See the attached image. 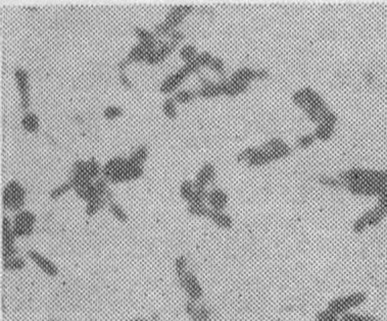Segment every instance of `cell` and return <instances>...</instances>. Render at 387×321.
Segmentation results:
<instances>
[{
	"instance_id": "22",
	"label": "cell",
	"mask_w": 387,
	"mask_h": 321,
	"mask_svg": "<svg viewBox=\"0 0 387 321\" xmlns=\"http://www.w3.org/2000/svg\"><path fill=\"white\" fill-rule=\"evenodd\" d=\"M21 125L22 130L28 134H37L40 130V120L36 113L34 112H25L21 120Z\"/></svg>"
},
{
	"instance_id": "45",
	"label": "cell",
	"mask_w": 387,
	"mask_h": 321,
	"mask_svg": "<svg viewBox=\"0 0 387 321\" xmlns=\"http://www.w3.org/2000/svg\"><path fill=\"white\" fill-rule=\"evenodd\" d=\"M174 268H175V273H176V277L177 275H180L183 272H185L188 268V260L184 255H180L175 259L174 262Z\"/></svg>"
},
{
	"instance_id": "2",
	"label": "cell",
	"mask_w": 387,
	"mask_h": 321,
	"mask_svg": "<svg viewBox=\"0 0 387 321\" xmlns=\"http://www.w3.org/2000/svg\"><path fill=\"white\" fill-rule=\"evenodd\" d=\"M292 101L295 105L304 111L308 119L319 124L324 120V117L331 110L320 94L311 87H304L295 91L292 95Z\"/></svg>"
},
{
	"instance_id": "20",
	"label": "cell",
	"mask_w": 387,
	"mask_h": 321,
	"mask_svg": "<svg viewBox=\"0 0 387 321\" xmlns=\"http://www.w3.org/2000/svg\"><path fill=\"white\" fill-rule=\"evenodd\" d=\"M73 191L77 195V197L79 199L83 200L85 203H87L88 201L92 200L96 197H100L98 192H97V189L95 187L94 181L80 183V185L75 186L73 188Z\"/></svg>"
},
{
	"instance_id": "29",
	"label": "cell",
	"mask_w": 387,
	"mask_h": 321,
	"mask_svg": "<svg viewBox=\"0 0 387 321\" xmlns=\"http://www.w3.org/2000/svg\"><path fill=\"white\" fill-rule=\"evenodd\" d=\"M108 201L104 197H96L92 200H90L85 205V214L88 217H92L96 215L100 210L105 207H108Z\"/></svg>"
},
{
	"instance_id": "42",
	"label": "cell",
	"mask_w": 387,
	"mask_h": 321,
	"mask_svg": "<svg viewBox=\"0 0 387 321\" xmlns=\"http://www.w3.org/2000/svg\"><path fill=\"white\" fill-rule=\"evenodd\" d=\"M209 68L215 74H217L221 79L225 78V73H226L225 63H224V60L222 59H220V57L214 56V59L211 62Z\"/></svg>"
},
{
	"instance_id": "38",
	"label": "cell",
	"mask_w": 387,
	"mask_h": 321,
	"mask_svg": "<svg viewBox=\"0 0 387 321\" xmlns=\"http://www.w3.org/2000/svg\"><path fill=\"white\" fill-rule=\"evenodd\" d=\"M177 103L174 101L173 97H169L165 99L163 105H162V110L164 116L168 120H176L177 118Z\"/></svg>"
},
{
	"instance_id": "13",
	"label": "cell",
	"mask_w": 387,
	"mask_h": 321,
	"mask_svg": "<svg viewBox=\"0 0 387 321\" xmlns=\"http://www.w3.org/2000/svg\"><path fill=\"white\" fill-rule=\"evenodd\" d=\"M387 186L375 185L367 182H350L346 183L345 189L355 196L363 197H380Z\"/></svg>"
},
{
	"instance_id": "10",
	"label": "cell",
	"mask_w": 387,
	"mask_h": 321,
	"mask_svg": "<svg viewBox=\"0 0 387 321\" xmlns=\"http://www.w3.org/2000/svg\"><path fill=\"white\" fill-rule=\"evenodd\" d=\"M16 236L13 229V221L8 216L2 217L1 223V258L2 261L19 255L16 246Z\"/></svg>"
},
{
	"instance_id": "37",
	"label": "cell",
	"mask_w": 387,
	"mask_h": 321,
	"mask_svg": "<svg viewBox=\"0 0 387 321\" xmlns=\"http://www.w3.org/2000/svg\"><path fill=\"white\" fill-rule=\"evenodd\" d=\"M70 191H73V185H72V182L67 180L66 181L61 183V185L53 188L49 192V198L51 200H58V199L62 198L64 195H65L66 193H69Z\"/></svg>"
},
{
	"instance_id": "6",
	"label": "cell",
	"mask_w": 387,
	"mask_h": 321,
	"mask_svg": "<svg viewBox=\"0 0 387 321\" xmlns=\"http://www.w3.org/2000/svg\"><path fill=\"white\" fill-rule=\"evenodd\" d=\"M366 300L367 295L365 293H352L347 296L338 297L331 300L328 303L327 309L332 313L341 316L347 312H350L352 309L360 307L366 302Z\"/></svg>"
},
{
	"instance_id": "43",
	"label": "cell",
	"mask_w": 387,
	"mask_h": 321,
	"mask_svg": "<svg viewBox=\"0 0 387 321\" xmlns=\"http://www.w3.org/2000/svg\"><path fill=\"white\" fill-rule=\"evenodd\" d=\"M316 141L317 140L314 134H304L299 138L297 142H295V145H297L299 149L305 150V149H309L310 147H312Z\"/></svg>"
},
{
	"instance_id": "27",
	"label": "cell",
	"mask_w": 387,
	"mask_h": 321,
	"mask_svg": "<svg viewBox=\"0 0 387 321\" xmlns=\"http://www.w3.org/2000/svg\"><path fill=\"white\" fill-rule=\"evenodd\" d=\"M149 156H150L149 147L146 145H139L131 152L128 158L134 164L144 167V164L147 161V159H149Z\"/></svg>"
},
{
	"instance_id": "18",
	"label": "cell",
	"mask_w": 387,
	"mask_h": 321,
	"mask_svg": "<svg viewBox=\"0 0 387 321\" xmlns=\"http://www.w3.org/2000/svg\"><path fill=\"white\" fill-rule=\"evenodd\" d=\"M155 47L149 45H144L141 43L136 44L135 46L130 49L128 52L126 59L129 60V62L132 63H139V62H145L146 60L149 59L150 54L155 50Z\"/></svg>"
},
{
	"instance_id": "33",
	"label": "cell",
	"mask_w": 387,
	"mask_h": 321,
	"mask_svg": "<svg viewBox=\"0 0 387 321\" xmlns=\"http://www.w3.org/2000/svg\"><path fill=\"white\" fill-rule=\"evenodd\" d=\"M108 208L109 213H110L113 217H115V219H116L118 221H120V222H122V223H126V222H128V221H129L128 213H127L126 211H125V209L122 207V206H121L119 203H117L115 200L108 203Z\"/></svg>"
},
{
	"instance_id": "50",
	"label": "cell",
	"mask_w": 387,
	"mask_h": 321,
	"mask_svg": "<svg viewBox=\"0 0 387 321\" xmlns=\"http://www.w3.org/2000/svg\"><path fill=\"white\" fill-rule=\"evenodd\" d=\"M256 75H257V80H259V81H263V80H266L269 78V72L266 70V68H256Z\"/></svg>"
},
{
	"instance_id": "54",
	"label": "cell",
	"mask_w": 387,
	"mask_h": 321,
	"mask_svg": "<svg viewBox=\"0 0 387 321\" xmlns=\"http://www.w3.org/2000/svg\"><path fill=\"white\" fill-rule=\"evenodd\" d=\"M196 321H202V320H196ZM208 321H212V320H208Z\"/></svg>"
},
{
	"instance_id": "7",
	"label": "cell",
	"mask_w": 387,
	"mask_h": 321,
	"mask_svg": "<svg viewBox=\"0 0 387 321\" xmlns=\"http://www.w3.org/2000/svg\"><path fill=\"white\" fill-rule=\"evenodd\" d=\"M11 221H13V229L17 239L30 238L35 232L37 216L30 210L22 209L15 213Z\"/></svg>"
},
{
	"instance_id": "53",
	"label": "cell",
	"mask_w": 387,
	"mask_h": 321,
	"mask_svg": "<svg viewBox=\"0 0 387 321\" xmlns=\"http://www.w3.org/2000/svg\"><path fill=\"white\" fill-rule=\"evenodd\" d=\"M47 321H56V320H55V319H52V318H51V319H49V320H47Z\"/></svg>"
},
{
	"instance_id": "23",
	"label": "cell",
	"mask_w": 387,
	"mask_h": 321,
	"mask_svg": "<svg viewBox=\"0 0 387 321\" xmlns=\"http://www.w3.org/2000/svg\"><path fill=\"white\" fill-rule=\"evenodd\" d=\"M208 219L221 229H230L233 226L232 217L227 214L225 211H215L211 210Z\"/></svg>"
},
{
	"instance_id": "44",
	"label": "cell",
	"mask_w": 387,
	"mask_h": 321,
	"mask_svg": "<svg viewBox=\"0 0 387 321\" xmlns=\"http://www.w3.org/2000/svg\"><path fill=\"white\" fill-rule=\"evenodd\" d=\"M123 113H124L123 109L117 105L108 106L105 108L104 112H102L104 118L108 120H115L117 119H120L123 116Z\"/></svg>"
},
{
	"instance_id": "21",
	"label": "cell",
	"mask_w": 387,
	"mask_h": 321,
	"mask_svg": "<svg viewBox=\"0 0 387 321\" xmlns=\"http://www.w3.org/2000/svg\"><path fill=\"white\" fill-rule=\"evenodd\" d=\"M229 80L234 83H242V84H250L253 81L257 80L256 68L250 67H241L236 70L230 77Z\"/></svg>"
},
{
	"instance_id": "41",
	"label": "cell",
	"mask_w": 387,
	"mask_h": 321,
	"mask_svg": "<svg viewBox=\"0 0 387 321\" xmlns=\"http://www.w3.org/2000/svg\"><path fill=\"white\" fill-rule=\"evenodd\" d=\"M258 147H247L241 152H239L236 156V161L238 163H247L250 159L254 157V155L258 152Z\"/></svg>"
},
{
	"instance_id": "31",
	"label": "cell",
	"mask_w": 387,
	"mask_h": 321,
	"mask_svg": "<svg viewBox=\"0 0 387 321\" xmlns=\"http://www.w3.org/2000/svg\"><path fill=\"white\" fill-rule=\"evenodd\" d=\"M211 208L207 203H192L187 204V212L189 215L194 217H201V219H208Z\"/></svg>"
},
{
	"instance_id": "5",
	"label": "cell",
	"mask_w": 387,
	"mask_h": 321,
	"mask_svg": "<svg viewBox=\"0 0 387 321\" xmlns=\"http://www.w3.org/2000/svg\"><path fill=\"white\" fill-rule=\"evenodd\" d=\"M200 70L201 68L198 66L195 60L190 63H185L176 73L171 74L164 80L161 85H159L158 91L165 95L175 93L176 91H178L180 85L188 78V76L193 74L197 75L200 73Z\"/></svg>"
},
{
	"instance_id": "34",
	"label": "cell",
	"mask_w": 387,
	"mask_h": 321,
	"mask_svg": "<svg viewBox=\"0 0 387 321\" xmlns=\"http://www.w3.org/2000/svg\"><path fill=\"white\" fill-rule=\"evenodd\" d=\"M196 97V92L188 89L178 90L173 95V99L177 104H188V103L194 101Z\"/></svg>"
},
{
	"instance_id": "28",
	"label": "cell",
	"mask_w": 387,
	"mask_h": 321,
	"mask_svg": "<svg viewBox=\"0 0 387 321\" xmlns=\"http://www.w3.org/2000/svg\"><path fill=\"white\" fill-rule=\"evenodd\" d=\"M248 84L231 82L229 78H225L224 95L227 97H237L248 90Z\"/></svg>"
},
{
	"instance_id": "30",
	"label": "cell",
	"mask_w": 387,
	"mask_h": 321,
	"mask_svg": "<svg viewBox=\"0 0 387 321\" xmlns=\"http://www.w3.org/2000/svg\"><path fill=\"white\" fill-rule=\"evenodd\" d=\"M26 265H27L26 259L20 255L14 256L2 261V268L5 271H9V272L21 271L26 267Z\"/></svg>"
},
{
	"instance_id": "48",
	"label": "cell",
	"mask_w": 387,
	"mask_h": 321,
	"mask_svg": "<svg viewBox=\"0 0 387 321\" xmlns=\"http://www.w3.org/2000/svg\"><path fill=\"white\" fill-rule=\"evenodd\" d=\"M184 39H185V34L182 31L178 30V29L175 30L172 34H171L170 37H169V41L171 43H173L174 45H176L177 47L182 42H183Z\"/></svg>"
},
{
	"instance_id": "32",
	"label": "cell",
	"mask_w": 387,
	"mask_h": 321,
	"mask_svg": "<svg viewBox=\"0 0 387 321\" xmlns=\"http://www.w3.org/2000/svg\"><path fill=\"white\" fill-rule=\"evenodd\" d=\"M198 51L194 45L192 44H185L184 46H182L180 51H179V56L181 60L185 63H190L193 62L198 56Z\"/></svg>"
},
{
	"instance_id": "25",
	"label": "cell",
	"mask_w": 387,
	"mask_h": 321,
	"mask_svg": "<svg viewBox=\"0 0 387 321\" xmlns=\"http://www.w3.org/2000/svg\"><path fill=\"white\" fill-rule=\"evenodd\" d=\"M134 35L135 37L138 39V43L152 46V47H157L159 44V39H157L154 34L152 32H150L149 30H146L142 27H135L134 30Z\"/></svg>"
},
{
	"instance_id": "19",
	"label": "cell",
	"mask_w": 387,
	"mask_h": 321,
	"mask_svg": "<svg viewBox=\"0 0 387 321\" xmlns=\"http://www.w3.org/2000/svg\"><path fill=\"white\" fill-rule=\"evenodd\" d=\"M225 90V78L221 79L219 82H212L208 86H203L197 89L196 96L201 99H213L224 95Z\"/></svg>"
},
{
	"instance_id": "24",
	"label": "cell",
	"mask_w": 387,
	"mask_h": 321,
	"mask_svg": "<svg viewBox=\"0 0 387 321\" xmlns=\"http://www.w3.org/2000/svg\"><path fill=\"white\" fill-rule=\"evenodd\" d=\"M102 175V165L97 161V159L91 157L85 160L84 166V176L87 180L91 181H95Z\"/></svg>"
},
{
	"instance_id": "12",
	"label": "cell",
	"mask_w": 387,
	"mask_h": 321,
	"mask_svg": "<svg viewBox=\"0 0 387 321\" xmlns=\"http://www.w3.org/2000/svg\"><path fill=\"white\" fill-rule=\"evenodd\" d=\"M27 257L47 277L55 278L59 275L60 269L58 265L50 258L43 255L41 252L35 249H30L27 251Z\"/></svg>"
},
{
	"instance_id": "14",
	"label": "cell",
	"mask_w": 387,
	"mask_h": 321,
	"mask_svg": "<svg viewBox=\"0 0 387 321\" xmlns=\"http://www.w3.org/2000/svg\"><path fill=\"white\" fill-rule=\"evenodd\" d=\"M215 179H217L215 166L211 162H206L199 168L193 181L194 189L208 191V187L215 181Z\"/></svg>"
},
{
	"instance_id": "17",
	"label": "cell",
	"mask_w": 387,
	"mask_h": 321,
	"mask_svg": "<svg viewBox=\"0 0 387 321\" xmlns=\"http://www.w3.org/2000/svg\"><path fill=\"white\" fill-rule=\"evenodd\" d=\"M229 203V197L227 193L220 188H213L208 192L207 204L212 210L225 211Z\"/></svg>"
},
{
	"instance_id": "9",
	"label": "cell",
	"mask_w": 387,
	"mask_h": 321,
	"mask_svg": "<svg viewBox=\"0 0 387 321\" xmlns=\"http://www.w3.org/2000/svg\"><path fill=\"white\" fill-rule=\"evenodd\" d=\"M177 280L181 289L184 291L189 301L199 303L202 300L203 289L194 272L187 269L185 272L177 275Z\"/></svg>"
},
{
	"instance_id": "1",
	"label": "cell",
	"mask_w": 387,
	"mask_h": 321,
	"mask_svg": "<svg viewBox=\"0 0 387 321\" xmlns=\"http://www.w3.org/2000/svg\"><path fill=\"white\" fill-rule=\"evenodd\" d=\"M143 175L144 167L134 164L128 157H112L102 165L101 177L106 179L109 185L137 181Z\"/></svg>"
},
{
	"instance_id": "3",
	"label": "cell",
	"mask_w": 387,
	"mask_h": 321,
	"mask_svg": "<svg viewBox=\"0 0 387 321\" xmlns=\"http://www.w3.org/2000/svg\"><path fill=\"white\" fill-rule=\"evenodd\" d=\"M27 200V191L16 180L9 181L2 190V207L5 211L17 213L24 209Z\"/></svg>"
},
{
	"instance_id": "8",
	"label": "cell",
	"mask_w": 387,
	"mask_h": 321,
	"mask_svg": "<svg viewBox=\"0 0 387 321\" xmlns=\"http://www.w3.org/2000/svg\"><path fill=\"white\" fill-rule=\"evenodd\" d=\"M387 215V207L382 204L377 203L374 208L366 211L352 224V231L355 234H362L369 226H375L379 224L384 217Z\"/></svg>"
},
{
	"instance_id": "46",
	"label": "cell",
	"mask_w": 387,
	"mask_h": 321,
	"mask_svg": "<svg viewBox=\"0 0 387 321\" xmlns=\"http://www.w3.org/2000/svg\"><path fill=\"white\" fill-rule=\"evenodd\" d=\"M213 59H214V55H212L208 51H203V52L198 54L195 61H196V63L198 64V66L200 68H203V67H208L209 68Z\"/></svg>"
},
{
	"instance_id": "47",
	"label": "cell",
	"mask_w": 387,
	"mask_h": 321,
	"mask_svg": "<svg viewBox=\"0 0 387 321\" xmlns=\"http://www.w3.org/2000/svg\"><path fill=\"white\" fill-rule=\"evenodd\" d=\"M316 321H340V316L329 311L328 309H325V310L317 313Z\"/></svg>"
},
{
	"instance_id": "15",
	"label": "cell",
	"mask_w": 387,
	"mask_h": 321,
	"mask_svg": "<svg viewBox=\"0 0 387 321\" xmlns=\"http://www.w3.org/2000/svg\"><path fill=\"white\" fill-rule=\"evenodd\" d=\"M195 7L191 5H177L171 8L165 18V21L173 29L177 28L183 22L186 17L191 15L194 11Z\"/></svg>"
},
{
	"instance_id": "11",
	"label": "cell",
	"mask_w": 387,
	"mask_h": 321,
	"mask_svg": "<svg viewBox=\"0 0 387 321\" xmlns=\"http://www.w3.org/2000/svg\"><path fill=\"white\" fill-rule=\"evenodd\" d=\"M14 79L19 92L21 109L28 112L31 105L30 78L28 72L22 67H17L14 72Z\"/></svg>"
},
{
	"instance_id": "16",
	"label": "cell",
	"mask_w": 387,
	"mask_h": 321,
	"mask_svg": "<svg viewBox=\"0 0 387 321\" xmlns=\"http://www.w3.org/2000/svg\"><path fill=\"white\" fill-rule=\"evenodd\" d=\"M176 48H177V46L174 45L173 43H171L169 40L167 42L159 41V44L156 47V49L153 50L150 54L149 59L146 60L145 63L150 64V65H156V64L162 63L176 50Z\"/></svg>"
},
{
	"instance_id": "52",
	"label": "cell",
	"mask_w": 387,
	"mask_h": 321,
	"mask_svg": "<svg viewBox=\"0 0 387 321\" xmlns=\"http://www.w3.org/2000/svg\"><path fill=\"white\" fill-rule=\"evenodd\" d=\"M128 321H152V320L150 318H133Z\"/></svg>"
},
{
	"instance_id": "40",
	"label": "cell",
	"mask_w": 387,
	"mask_h": 321,
	"mask_svg": "<svg viewBox=\"0 0 387 321\" xmlns=\"http://www.w3.org/2000/svg\"><path fill=\"white\" fill-rule=\"evenodd\" d=\"M340 321H377V317L369 314L347 312L340 316Z\"/></svg>"
},
{
	"instance_id": "35",
	"label": "cell",
	"mask_w": 387,
	"mask_h": 321,
	"mask_svg": "<svg viewBox=\"0 0 387 321\" xmlns=\"http://www.w3.org/2000/svg\"><path fill=\"white\" fill-rule=\"evenodd\" d=\"M194 185H193V181L190 180H184L181 182L180 189H179V194L180 197L183 199L187 204L191 201L193 195H194Z\"/></svg>"
},
{
	"instance_id": "4",
	"label": "cell",
	"mask_w": 387,
	"mask_h": 321,
	"mask_svg": "<svg viewBox=\"0 0 387 321\" xmlns=\"http://www.w3.org/2000/svg\"><path fill=\"white\" fill-rule=\"evenodd\" d=\"M338 178L344 182V186L350 182H367L387 186V170L350 168L343 171Z\"/></svg>"
},
{
	"instance_id": "26",
	"label": "cell",
	"mask_w": 387,
	"mask_h": 321,
	"mask_svg": "<svg viewBox=\"0 0 387 321\" xmlns=\"http://www.w3.org/2000/svg\"><path fill=\"white\" fill-rule=\"evenodd\" d=\"M314 136L316 140L321 142H327L332 139V137L335 134V125H331L328 123H319L314 131Z\"/></svg>"
},
{
	"instance_id": "49",
	"label": "cell",
	"mask_w": 387,
	"mask_h": 321,
	"mask_svg": "<svg viewBox=\"0 0 387 321\" xmlns=\"http://www.w3.org/2000/svg\"><path fill=\"white\" fill-rule=\"evenodd\" d=\"M118 80H119V83L125 89H127V90H132L133 89L134 85H133L131 80L129 79V77L126 75V73H119Z\"/></svg>"
},
{
	"instance_id": "39",
	"label": "cell",
	"mask_w": 387,
	"mask_h": 321,
	"mask_svg": "<svg viewBox=\"0 0 387 321\" xmlns=\"http://www.w3.org/2000/svg\"><path fill=\"white\" fill-rule=\"evenodd\" d=\"M175 31V29H173L171 27L169 24L165 20H163L162 22H159V24L155 25L153 28V34L154 36L159 39V38H165V37H170L171 34Z\"/></svg>"
},
{
	"instance_id": "36",
	"label": "cell",
	"mask_w": 387,
	"mask_h": 321,
	"mask_svg": "<svg viewBox=\"0 0 387 321\" xmlns=\"http://www.w3.org/2000/svg\"><path fill=\"white\" fill-rule=\"evenodd\" d=\"M318 182L320 183V185L330 189H341L345 187L344 182L338 177L334 178L330 176H320L318 178Z\"/></svg>"
},
{
	"instance_id": "51",
	"label": "cell",
	"mask_w": 387,
	"mask_h": 321,
	"mask_svg": "<svg viewBox=\"0 0 387 321\" xmlns=\"http://www.w3.org/2000/svg\"><path fill=\"white\" fill-rule=\"evenodd\" d=\"M130 64H131V63L129 62V60L126 59V57H125L124 60H120V61H119V63H118V65H117L119 73H126L127 67H128Z\"/></svg>"
}]
</instances>
